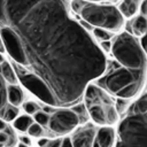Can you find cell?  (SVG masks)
Wrapping results in <instances>:
<instances>
[{
  "instance_id": "cell-6",
  "label": "cell",
  "mask_w": 147,
  "mask_h": 147,
  "mask_svg": "<svg viewBox=\"0 0 147 147\" xmlns=\"http://www.w3.org/2000/svg\"><path fill=\"white\" fill-rule=\"evenodd\" d=\"M79 126V119L69 108H59L49 116L48 127L59 137H65Z\"/></svg>"
},
{
  "instance_id": "cell-25",
  "label": "cell",
  "mask_w": 147,
  "mask_h": 147,
  "mask_svg": "<svg viewBox=\"0 0 147 147\" xmlns=\"http://www.w3.org/2000/svg\"><path fill=\"white\" fill-rule=\"evenodd\" d=\"M147 0H142L141 1V3H140V6H139V11H140V14L139 15H141V16H145L146 17V15H147Z\"/></svg>"
},
{
  "instance_id": "cell-28",
  "label": "cell",
  "mask_w": 147,
  "mask_h": 147,
  "mask_svg": "<svg viewBox=\"0 0 147 147\" xmlns=\"http://www.w3.org/2000/svg\"><path fill=\"white\" fill-rule=\"evenodd\" d=\"M42 110H44L45 114L49 115V114H53V113L55 111V107H52V106H47V105H46V106H44Z\"/></svg>"
},
{
  "instance_id": "cell-15",
  "label": "cell",
  "mask_w": 147,
  "mask_h": 147,
  "mask_svg": "<svg viewBox=\"0 0 147 147\" xmlns=\"http://www.w3.org/2000/svg\"><path fill=\"white\" fill-rule=\"evenodd\" d=\"M8 105L7 101V83L3 80L2 76L0 75V118L2 117L3 110Z\"/></svg>"
},
{
  "instance_id": "cell-34",
  "label": "cell",
  "mask_w": 147,
  "mask_h": 147,
  "mask_svg": "<svg viewBox=\"0 0 147 147\" xmlns=\"http://www.w3.org/2000/svg\"><path fill=\"white\" fill-rule=\"evenodd\" d=\"M17 147H28V146H25V145H23V144H18Z\"/></svg>"
},
{
  "instance_id": "cell-19",
  "label": "cell",
  "mask_w": 147,
  "mask_h": 147,
  "mask_svg": "<svg viewBox=\"0 0 147 147\" xmlns=\"http://www.w3.org/2000/svg\"><path fill=\"white\" fill-rule=\"evenodd\" d=\"M26 132H28V134H29L30 137H34V138H41V137L45 136L44 126L37 124L36 122H33V123L29 126V129H28Z\"/></svg>"
},
{
  "instance_id": "cell-14",
  "label": "cell",
  "mask_w": 147,
  "mask_h": 147,
  "mask_svg": "<svg viewBox=\"0 0 147 147\" xmlns=\"http://www.w3.org/2000/svg\"><path fill=\"white\" fill-rule=\"evenodd\" d=\"M70 109L76 114V116L78 117L79 119V125H83L85 123H87L88 121V113H87V109L85 107V105L83 102H78L74 106L70 107Z\"/></svg>"
},
{
  "instance_id": "cell-18",
  "label": "cell",
  "mask_w": 147,
  "mask_h": 147,
  "mask_svg": "<svg viewBox=\"0 0 147 147\" xmlns=\"http://www.w3.org/2000/svg\"><path fill=\"white\" fill-rule=\"evenodd\" d=\"M92 33H93L94 38L98 39V40H100V41L110 40L114 37V33L113 32H110L108 30H105V29H101V28H93Z\"/></svg>"
},
{
  "instance_id": "cell-23",
  "label": "cell",
  "mask_w": 147,
  "mask_h": 147,
  "mask_svg": "<svg viewBox=\"0 0 147 147\" xmlns=\"http://www.w3.org/2000/svg\"><path fill=\"white\" fill-rule=\"evenodd\" d=\"M100 48L103 53H109L111 49V41L110 40H106V41H100Z\"/></svg>"
},
{
  "instance_id": "cell-30",
  "label": "cell",
  "mask_w": 147,
  "mask_h": 147,
  "mask_svg": "<svg viewBox=\"0 0 147 147\" xmlns=\"http://www.w3.org/2000/svg\"><path fill=\"white\" fill-rule=\"evenodd\" d=\"M7 140H8V134H6L3 131H0V144H2L5 146Z\"/></svg>"
},
{
  "instance_id": "cell-24",
  "label": "cell",
  "mask_w": 147,
  "mask_h": 147,
  "mask_svg": "<svg viewBox=\"0 0 147 147\" xmlns=\"http://www.w3.org/2000/svg\"><path fill=\"white\" fill-rule=\"evenodd\" d=\"M18 139H20V144H23V145H25V146H28V147H32V140H31V138L29 137V136H20L18 137Z\"/></svg>"
},
{
  "instance_id": "cell-13",
  "label": "cell",
  "mask_w": 147,
  "mask_h": 147,
  "mask_svg": "<svg viewBox=\"0 0 147 147\" xmlns=\"http://www.w3.org/2000/svg\"><path fill=\"white\" fill-rule=\"evenodd\" d=\"M33 122H34V121H33L32 116L26 115V114L20 115V116H17V117L13 121V127L16 129V130L20 131V132H26L28 129H29V126H30Z\"/></svg>"
},
{
  "instance_id": "cell-33",
  "label": "cell",
  "mask_w": 147,
  "mask_h": 147,
  "mask_svg": "<svg viewBox=\"0 0 147 147\" xmlns=\"http://www.w3.org/2000/svg\"><path fill=\"white\" fill-rule=\"evenodd\" d=\"M3 61H5V59H3V56H2V54L0 53V64H1V63H2Z\"/></svg>"
},
{
  "instance_id": "cell-17",
  "label": "cell",
  "mask_w": 147,
  "mask_h": 147,
  "mask_svg": "<svg viewBox=\"0 0 147 147\" xmlns=\"http://www.w3.org/2000/svg\"><path fill=\"white\" fill-rule=\"evenodd\" d=\"M118 119H119V114L115 109V106L114 105L109 106L107 108V110H106V124L108 126H110V125L117 123Z\"/></svg>"
},
{
  "instance_id": "cell-1",
  "label": "cell",
  "mask_w": 147,
  "mask_h": 147,
  "mask_svg": "<svg viewBox=\"0 0 147 147\" xmlns=\"http://www.w3.org/2000/svg\"><path fill=\"white\" fill-rule=\"evenodd\" d=\"M0 26L15 33L23 69L46 85L55 108L82 102L86 86L106 70L105 53L72 18L68 0H0Z\"/></svg>"
},
{
  "instance_id": "cell-29",
  "label": "cell",
  "mask_w": 147,
  "mask_h": 147,
  "mask_svg": "<svg viewBox=\"0 0 147 147\" xmlns=\"http://www.w3.org/2000/svg\"><path fill=\"white\" fill-rule=\"evenodd\" d=\"M48 141H49V139H47V138H40V139H38L37 145H38V147H44L48 144Z\"/></svg>"
},
{
  "instance_id": "cell-20",
  "label": "cell",
  "mask_w": 147,
  "mask_h": 147,
  "mask_svg": "<svg viewBox=\"0 0 147 147\" xmlns=\"http://www.w3.org/2000/svg\"><path fill=\"white\" fill-rule=\"evenodd\" d=\"M32 118H33V121H34L37 124H39V125H41V126H46V125H48L49 115L45 114L44 111H37V113L33 115Z\"/></svg>"
},
{
  "instance_id": "cell-10",
  "label": "cell",
  "mask_w": 147,
  "mask_h": 147,
  "mask_svg": "<svg viewBox=\"0 0 147 147\" xmlns=\"http://www.w3.org/2000/svg\"><path fill=\"white\" fill-rule=\"evenodd\" d=\"M130 29H131V34L136 38L137 37L141 38L144 36H146V32H147L146 17L138 14L133 20L130 21Z\"/></svg>"
},
{
  "instance_id": "cell-4",
  "label": "cell",
  "mask_w": 147,
  "mask_h": 147,
  "mask_svg": "<svg viewBox=\"0 0 147 147\" xmlns=\"http://www.w3.org/2000/svg\"><path fill=\"white\" fill-rule=\"evenodd\" d=\"M110 52L116 62L124 68L132 70L146 69V52L141 48L139 39L127 32H122L114 39Z\"/></svg>"
},
{
  "instance_id": "cell-9",
  "label": "cell",
  "mask_w": 147,
  "mask_h": 147,
  "mask_svg": "<svg viewBox=\"0 0 147 147\" xmlns=\"http://www.w3.org/2000/svg\"><path fill=\"white\" fill-rule=\"evenodd\" d=\"M24 92L18 85H7V101L14 107H20L24 102Z\"/></svg>"
},
{
  "instance_id": "cell-16",
  "label": "cell",
  "mask_w": 147,
  "mask_h": 147,
  "mask_svg": "<svg viewBox=\"0 0 147 147\" xmlns=\"http://www.w3.org/2000/svg\"><path fill=\"white\" fill-rule=\"evenodd\" d=\"M18 114H20L18 107H14V106H11V105L8 103L6 106V108H5V110H3V114H2L1 119L3 122H13L18 116Z\"/></svg>"
},
{
  "instance_id": "cell-11",
  "label": "cell",
  "mask_w": 147,
  "mask_h": 147,
  "mask_svg": "<svg viewBox=\"0 0 147 147\" xmlns=\"http://www.w3.org/2000/svg\"><path fill=\"white\" fill-rule=\"evenodd\" d=\"M142 0H123L117 8L123 17H132L137 14Z\"/></svg>"
},
{
  "instance_id": "cell-32",
  "label": "cell",
  "mask_w": 147,
  "mask_h": 147,
  "mask_svg": "<svg viewBox=\"0 0 147 147\" xmlns=\"http://www.w3.org/2000/svg\"><path fill=\"white\" fill-rule=\"evenodd\" d=\"M0 53H1V54H2V53H5V48H3V46H2L1 39H0Z\"/></svg>"
},
{
  "instance_id": "cell-3",
  "label": "cell",
  "mask_w": 147,
  "mask_h": 147,
  "mask_svg": "<svg viewBox=\"0 0 147 147\" xmlns=\"http://www.w3.org/2000/svg\"><path fill=\"white\" fill-rule=\"evenodd\" d=\"M71 8L83 18V21L90 23L93 28H101L114 33L119 31L124 25V17L116 7L110 5H98L85 0H72Z\"/></svg>"
},
{
  "instance_id": "cell-31",
  "label": "cell",
  "mask_w": 147,
  "mask_h": 147,
  "mask_svg": "<svg viewBox=\"0 0 147 147\" xmlns=\"http://www.w3.org/2000/svg\"><path fill=\"white\" fill-rule=\"evenodd\" d=\"M6 125H7L6 122H3V121L0 118V131H3V129L6 127Z\"/></svg>"
},
{
  "instance_id": "cell-8",
  "label": "cell",
  "mask_w": 147,
  "mask_h": 147,
  "mask_svg": "<svg viewBox=\"0 0 147 147\" xmlns=\"http://www.w3.org/2000/svg\"><path fill=\"white\" fill-rule=\"evenodd\" d=\"M116 132L111 126H100L95 133V141L100 147H114Z\"/></svg>"
},
{
  "instance_id": "cell-5",
  "label": "cell",
  "mask_w": 147,
  "mask_h": 147,
  "mask_svg": "<svg viewBox=\"0 0 147 147\" xmlns=\"http://www.w3.org/2000/svg\"><path fill=\"white\" fill-rule=\"evenodd\" d=\"M94 82L96 83V86L107 91V93L115 95L130 84L146 82V69L132 70L119 65L117 62H111L110 65H106L103 75Z\"/></svg>"
},
{
  "instance_id": "cell-26",
  "label": "cell",
  "mask_w": 147,
  "mask_h": 147,
  "mask_svg": "<svg viewBox=\"0 0 147 147\" xmlns=\"http://www.w3.org/2000/svg\"><path fill=\"white\" fill-rule=\"evenodd\" d=\"M78 23H79V25L86 31V32H91L92 30H93V26L90 24V23H87V22H85V21H78Z\"/></svg>"
},
{
  "instance_id": "cell-7",
  "label": "cell",
  "mask_w": 147,
  "mask_h": 147,
  "mask_svg": "<svg viewBox=\"0 0 147 147\" xmlns=\"http://www.w3.org/2000/svg\"><path fill=\"white\" fill-rule=\"evenodd\" d=\"M96 126L92 123H85L79 127H76L72 134L69 137L72 147H92L95 140Z\"/></svg>"
},
{
  "instance_id": "cell-2",
  "label": "cell",
  "mask_w": 147,
  "mask_h": 147,
  "mask_svg": "<svg viewBox=\"0 0 147 147\" xmlns=\"http://www.w3.org/2000/svg\"><path fill=\"white\" fill-rule=\"evenodd\" d=\"M114 147H147V94L144 90L124 113Z\"/></svg>"
},
{
  "instance_id": "cell-27",
  "label": "cell",
  "mask_w": 147,
  "mask_h": 147,
  "mask_svg": "<svg viewBox=\"0 0 147 147\" xmlns=\"http://www.w3.org/2000/svg\"><path fill=\"white\" fill-rule=\"evenodd\" d=\"M60 145H61V138H56V139L49 140L48 144L44 147H60Z\"/></svg>"
},
{
  "instance_id": "cell-12",
  "label": "cell",
  "mask_w": 147,
  "mask_h": 147,
  "mask_svg": "<svg viewBox=\"0 0 147 147\" xmlns=\"http://www.w3.org/2000/svg\"><path fill=\"white\" fill-rule=\"evenodd\" d=\"M0 75L2 76L3 80L8 83V85H17V76L11 67V63H9L8 61H3L0 64Z\"/></svg>"
},
{
  "instance_id": "cell-22",
  "label": "cell",
  "mask_w": 147,
  "mask_h": 147,
  "mask_svg": "<svg viewBox=\"0 0 147 147\" xmlns=\"http://www.w3.org/2000/svg\"><path fill=\"white\" fill-rule=\"evenodd\" d=\"M114 106H115V109L117 110V113L121 115V114H124L127 110L130 103H129V100H126V99H119V98H117V100L114 103Z\"/></svg>"
},
{
  "instance_id": "cell-21",
  "label": "cell",
  "mask_w": 147,
  "mask_h": 147,
  "mask_svg": "<svg viewBox=\"0 0 147 147\" xmlns=\"http://www.w3.org/2000/svg\"><path fill=\"white\" fill-rule=\"evenodd\" d=\"M22 105H23V110L25 111L26 115L32 116V115H34L39 110V106L36 102H33V101H25Z\"/></svg>"
}]
</instances>
